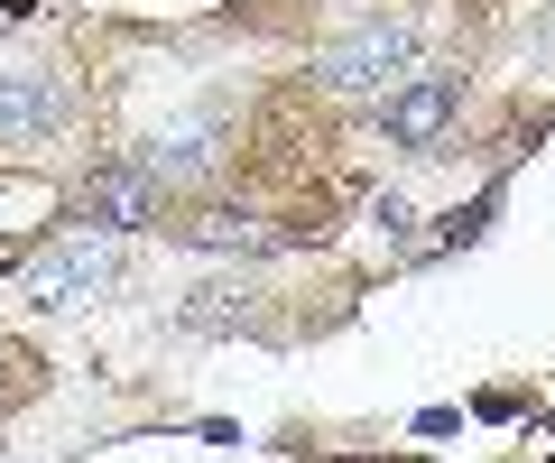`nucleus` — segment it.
Returning <instances> with one entry per match:
<instances>
[{"label":"nucleus","mask_w":555,"mask_h":463,"mask_svg":"<svg viewBox=\"0 0 555 463\" xmlns=\"http://www.w3.org/2000/svg\"><path fill=\"white\" fill-rule=\"evenodd\" d=\"M102 287H112V250L102 242H56V250H38V260H20V297L28 306H93Z\"/></svg>","instance_id":"f257e3e1"},{"label":"nucleus","mask_w":555,"mask_h":463,"mask_svg":"<svg viewBox=\"0 0 555 463\" xmlns=\"http://www.w3.org/2000/svg\"><path fill=\"white\" fill-rule=\"evenodd\" d=\"M398 75H408V28H389V20L315 56V83H324V93H389Z\"/></svg>","instance_id":"f03ea898"},{"label":"nucleus","mask_w":555,"mask_h":463,"mask_svg":"<svg viewBox=\"0 0 555 463\" xmlns=\"http://www.w3.org/2000/svg\"><path fill=\"white\" fill-rule=\"evenodd\" d=\"M454 112H463V83L454 75H408V83L379 93V130H389L398 149H436L444 130H454Z\"/></svg>","instance_id":"7ed1b4c3"},{"label":"nucleus","mask_w":555,"mask_h":463,"mask_svg":"<svg viewBox=\"0 0 555 463\" xmlns=\"http://www.w3.org/2000/svg\"><path fill=\"white\" fill-rule=\"evenodd\" d=\"M158 214V177L149 167H102V177H83V222H102V232H139V222Z\"/></svg>","instance_id":"20e7f679"},{"label":"nucleus","mask_w":555,"mask_h":463,"mask_svg":"<svg viewBox=\"0 0 555 463\" xmlns=\"http://www.w3.org/2000/svg\"><path fill=\"white\" fill-rule=\"evenodd\" d=\"M38 130H56V83L28 65H0V140H38Z\"/></svg>","instance_id":"39448f33"}]
</instances>
